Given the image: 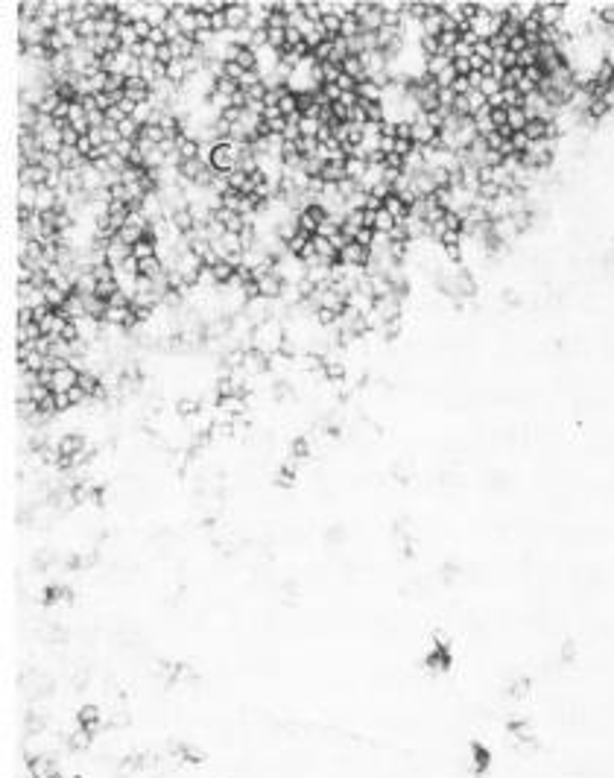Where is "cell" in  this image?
Instances as JSON below:
<instances>
[{"label": "cell", "instance_id": "2", "mask_svg": "<svg viewBox=\"0 0 614 778\" xmlns=\"http://www.w3.org/2000/svg\"><path fill=\"white\" fill-rule=\"evenodd\" d=\"M176 413H178L181 419H196V416L202 413V401H199L196 395H181V398L176 401Z\"/></svg>", "mask_w": 614, "mask_h": 778}, {"label": "cell", "instance_id": "1", "mask_svg": "<svg viewBox=\"0 0 614 778\" xmlns=\"http://www.w3.org/2000/svg\"><path fill=\"white\" fill-rule=\"evenodd\" d=\"M226 24H228L231 33L243 29L246 24H249V4H228L226 6Z\"/></svg>", "mask_w": 614, "mask_h": 778}, {"label": "cell", "instance_id": "3", "mask_svg": "<svg viewBox=\"0 0 614 778\" xmlns=\"http://www.w3.org/2000/svg\"><path fill=\"white\" fill-rule=\"evenodd\" d=\"M336 85H340V91L346 94V91H357V79H351L348 74H343L340 79H336Z\"/></svg>", "mask_w": 614, "mask_h": 778}]
</instances>
